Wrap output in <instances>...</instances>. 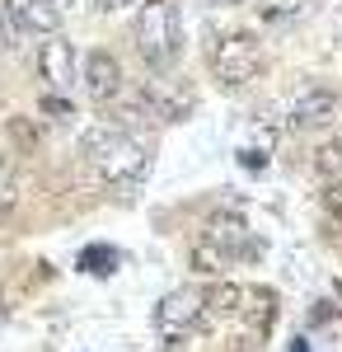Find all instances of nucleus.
Returning <instances> with one entry per match:
<instances>
[{"label":"nucleus","mask_w":342,"mask_h":352,"mask_svg":"<svg viewBox=\"0 0 342 352\" xmlns=\"http://www.w3.org/2000/svg\"><path fill=\"white\" fill-rule=\"evenodd\" d=\"M84 155L94 164V174L104 179V184H117V188H132L141 184L146 174H150V151H146V141H136L127 127H117V122H104V127H94V132L84 136Z\"/></svg>","instance_id":"f257e3e1"},{"label":"nucleus","mask_w":342,"mask_h":352,"mask_svg":"<svg viewBox=\"0 0 342 352\" xmlns=\"http://www.w3.org/2000/svg\"><path fill=\"white\" fill-rule=\"evenodd\" d=\"M132 38H136V52L146 66H174V56H179V10H174V0H146L141 5V14H136L132 24Z\"/></svg>","instance_id":"f03ea898"},{"label":"nucleus","mask_w":342,"mask_h":352,"mask_svg":"<svg viewBox=\"0 0 342 352\" xmlns=\"http://www.w3.org/2000/svg\"><path fill=\"white\" fill-rule=\"evenodd\" d=\"M202 324H207V296L192 292V287H179V292H169L155 305V329H159L164 343H183Z\"/></svg>","instance_id":"7ed1b4c3"},{"label":"nucleus","mask_w":342,"mask_h":352,"mask_svg":"<svg viewBox=\"0 0 342 352\" xmlns=\"http://www.w3.org/2000/svg\"><path fill=\"white\" fill-rule=\"evenodd\" d=\"M258 61H263L258 43H253L249 33H230V38L211 52V71H216V80L225 85V89H239V85H249L258 76Z\"/></svg>","instance_id":"20e7f679"},{"label":"nucleus","mask_w":342,"mask_h":352,"mask_svg":"<svg viewBox=\"0 0 342 352\" xmlns=\"http://www.w3.org/2000/svg\"><path fill=\"white\" fill-rule=\"evenodd\" d=\"M38 76H43V85H47L52 94H71L76 80H80L76 43H66V38H47V43L38 47Z\"/></svg>","instance_id":"39448f33"},{"label":"nucleus","mask_w":342,"mask_h":352,"mask_svg":"<svg viewBox=\"0 0 342 352\" xmlns=\"http://www.w3.org/2000/svg\"><path fill=\"white\" fill-rule=\"evenodd\" d=\"M0 10H5V19L19 38H56V28H61L56 0H5Z\"/></svg>","instance_id":"423d86ee"},{"label":"nucleus","mask_w":342,"mask_h":352,"mask_svg":"<svg viewBox=\"0 0 342 352\" xmlns=\"http://www.w3.org/2000/svg\"><path fill=\"white\" fill-rule=\"evenodd\" d=\"M84 89H89V99L94 104H108L117 89H122V61L113 52H89L84 56Z\"/></svg>","instance_id":"0eeeda50"},{"label":"nucleus","mask_w":342,"mask_h":352,"mask_svg":"<svg viewBox=\"0 0 342 352\" xmlns=\"http://www.w3.org/2000/svg\"><path fill=\"white\" fill-rule=\"evenodd\" d=\"M338 118V94L333 89H305L290 104V127H323Z\"/></svg>","instance_id":"6e6552de"},{"label":"nucleus","mask_w":342,"mask_h":352,"mask_svg":"<svg viewBox=\"0 0 342 352\" xmlns=\"http://www.w3.org/2000/svg\"><path fill=\"white\" fill-rule=\"evenodd\" d=\"M207 240L216 244V249H225V254H235L239 244H244V221L239 217H216L207 226Z\"/></svg>","instance_id":"1a4fd4ad"},{"label":"nucleus","mask_w":342,"mask_h":352,"mask_svg":"<svg viewBox=\"0 0 342 352\" xmlns=\"http://www.w3.org/2000/svg\"><path fill=\"white\" fill-rule=\"evenodd\" d=\"M80 268L94 272V277H113V272H117V249H108V244H89V249L80 254Z\"/></svg>","instance_id":"9d476101"},{"label":"nucleus","mask_w":342,"mask_h":352,"mask_svg":"<svg viewBox=\"0 0 342 352\" xmlns=\"http://www.w3.org/2000/svg\"><path fill=\"white\" fill-rule=\"evenodd\" d=\"M239 300H244V292H239L235 282H225V287L207 292V315H235Z\"/></svg>","instance_id":"9b49d317"},{"label":"nucleus","mask_w":342,"mask_h":352,"mask_svg":"<svg viewBox=\"0 0 342 352\" xmlns=\"http://www.w3.org/2000/svg\"><path fill=\"white\" fill-rule=\"evenodd\" d=\"M315 169L323 174V179H338V174H342V136L323 141V146L315 151Z\"/></svg>","instance_id":"f8f14e48"},{"label":"nucleus","mask_w":342,"mask_h":352,"mask_svg":"<svg viewBox=\"0 0 342 352\" xmlns=\"http://www.w3.org/2000/svg\"><path fill=\"white\" fill-rule=\"evenodd\" d=\"M225 263H230V254H225V249H216L211 240H202L197 249H192V268H197V272H220Z\"/></svg>","instance_id":"ddd939ff"},{"label":"nucleus","mask_w":342,"mask_h":352,"mask_svg":"<svg viewBox=\"0 0 342 352\" xmlns=\"http://www.w3.org/2000/svg\"><path fill=\"white\" fill-rule=\"evenodd\" d=\"M290 14H305V0H282V5L263 10V19H267V24H282V19H290Z\"/></svg>","instance_id":"4468645a"},{"label":"nucleus","mask_w":342,"mask_h":352,"mask_svg":"<svg viewBox=\"0 0 342 352\" xmlns=\"http://www.w3.org/2000/svg\"><path fill=\"white\" fill-rule=\"evenodd\" d=\"M14 202V174H10V164L0 160V207H10Z\"/></svg>","instance_id":"2eb2a0df"},{"label":"nucleus","mask_w":342,"mask_h":352,"mask_svg":"<svg viewBox=\"0 0 342 352\" xmlns=\"http://www.w3.org/2000/svg\"><path fill=\"white\" fill-rule=\"evenodd\" d=\"M239 164H244V169H263L267 155H263V151H253V146H244V151H239Z\"/></svg>","instance_id":"dca6fc26"},{"label":"nucleus","mask_w":342,"mask_h":352,"mask_svg":"<svg viewBox=\"0 0 342 352\" xmlns=\"http://www.w3.org/2000/svg\"><path fill=\"white\" fill-rule=\"evenodd\" d=\"M14 38H19V33L10 28V19H5V10H0V52H10V47H14Z\"/></svg>","instance_id":"f3484780"},{"label":"nucleus","mask_w":342,"mask_h":352,"mask_svg":"<svg viewBox=\"0 0 342 352\" xmlns=\"http://www.w3.org/2000/svg\"><path fill=\"white\" fill-rule=\"evenodd\" d=\"M122 5H132V0H94V10H104V14H113V10H122Z\"/></svg>","instance_id":"a211bd4d"},{"label":"nucleus","mask_w":342,"mask_h":352,"mask_svg":"<svg viewBox=\"0 0 342 352\" xmlns=\"http://www.w3.org/2000/svg\"><path fill=\"white\" fill-rule=\"evenodd\" d=\"M328 207H333V212H342V184L333 192H328Z\"/></svg>","instance_id":"6ab92c4d"},{"label":"nucleus","mask_w":342,"mask_h":352,"mask_svg":"<svg viewBox=\"0 0 342 352\" xmlns=\"http://www.w3.org/2000/svg\"><path fill=\"white\" fill-rule=\"evenodd\" d=\"M290 352H310V343H305V338H295V343H290Z\"/></svg>","instance_id":"aec40b11"},{"label":"nucleus","mask_w":342,"mask_h":352,"mask_svg":"<svg viewBox=\"0 0 342 352\" xmlns=\"http://www.w3.org/2000/svg\"><path fill=\"white\" fill-rule=\"evenodd\" d=\"M207 5H235V0H207Z\"/></svg>","instance_id":"412c9836"},{"label":"nucleus","mask_w":342,"mask_h":352,"mask_svg":"<svg viewBox=\"0 0 342 352\" xmlns=\"http://www.w3.org/2000/svg\"><path fill=\"white\" fill-rule=\"evenodd\" d=\"M56 5H71V0H56Z\"/></svg>","instance_id":"4be33fe9"}]
</instances>
